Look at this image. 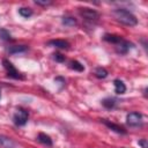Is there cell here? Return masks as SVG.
Segmentation results:
<instances>
[{
  "label": "cell",
  "instance_id": "8fae6325",
  "mask_svg": "<svg viewBox=\"0 0 148 148\" xmlns=\"http://www.w3.org/2000/svg\"><path fill=\"white\" fill-rule=\"evenodd\" d=\"M113 86H114V91L118 95H121V94H124L126 91V86L121 80H118V79L114 80L113 81Z\"/></svg>",
  "mask_w": 148,
  "mask_h": 148
},
{
  "label": "cell",
  "instance_id": "277c9868",
  "mask_svg": "<svg viewBox=\"0 0 148 148\" xmlns=\"http://www.w3.org/2000/svg\"><path fill=\"white\" fill-rule=\"evenodd\" d=\"M79 13H80V15H81L84 20L90 21V22L97 21L98 17H99L98 13H97L96 10H94V9H90V8H80Z\"/></svg>",
  "mask_w": 148,
  "mask_h": 148
},
{
  "label": "cell",
  "instance_id": "ffe728a7",
  "mask_svg": "<svg viewBox=\"0 0 148 148\" xmlns=\"http://www.w3.org/2000/svg\"><path fill=\"white\" fill-rule=\"evenodd\" d=\"M52 56H53V59H54L56 61H58V62L65 61V56H62V54L59 53V52H56V53H53Z\"/></svg>",
  "mask_w": 148,
  "mask_h": 148
},
{
  "label": "cell",
  "instance_id": "2e32d148",
  "mask_svg": "<svg viewBox=\"0 0 148 148\" xmlns=\"http://www.w3.org/2000/svg\"><path fill=\"white\" fill-rule=\"evenodd\" d=\"M18 14H20L22 17L29 18V17L32 15V9L29 8V7H21V8L18 9Z\"/></svg>",
  "mask_w": 148,
  "mask_h": 148
},
{
  "label": "cell",
  "instance_id": "7c38bea8",
  "mask_svg": "<svg viewBox=\"0 0 148 148\" xmlns=\"http://www.w3.org/2000/svg\"><path fill=\"white\" fill-rule=\"evenodd\" d=\"M27 50H28L27 45H13V46H9V49L7 51L9 54H16V53L25 52Z\"/></svg>",
  "mask_w": 148,
  "mask_h": 148
},
{
  "label": "cell",
  "instance_id": "44dd1931",
  "mask_svg": "<svg viewBox=\"0 0 148 148\" xmlns=\"http://www.w3.org/2000/svg\"><path fill=\"white\" fill-rule=\"evenodd\" d=\"M35 3L38 5V6H49V5L52 3V1H45V0H44V1H40V0H36Z\"/></svg>",
  "mask_w": 148,
  "mask_h": 148
},
{
  "label": "cell",
  "instance_id": "ba28073f",
  "mask_svg": "<svg viewBox=\"0 0 148 148\" xmlns=\"http://www.w3.org/2000/svg\"><path fill=\"white\" fill-rule=\"evenodd\" d=\"M0 148H17V146L10 138L0 134Z\"/></svg>",
  "mask_w": 148,
  "mask_h": 148
},
{
  "label": "cell",
  "instance_id": "30bf717a",
  "mask_svg": "<svg viewBox=\"0 0 148 148\" xmlns=\"http://www.w3.org/2000/svg\"><path fill=\"white\" fill-rule=\"evenodd\" d=\"M103 39L105 40V42H109V43H112V44H118V43H120L121 40H123V38L120 37V36H118V35H113V34H105L104 35V37H103Z\"/></svg>",
  "mask_w": 148,
  "mask_h": 148
},
{
  "label": "cell",
  "instance_id": "3957f363",
  "mask_svg": "<svg viewBox=\"0 0 148 148\" xmlns=\"http://www.w3.org/2000/svg\"><path fill=\"white\" fill-rule=\"evenodd\" d=\"M2 65H3V68L6 69L7 75H8L9 77H13V79H16V80H22V79H24L23 75L14 67V65H13L9 60L3 59V60H2Z\"/></svg>",
  "mask_w": 148,
  "mask_h": 148
},
{
  "label": "cell",
  "instance_id": "8992f818",
  "mask_svg": "<svg viewBox=\"0 0 148 148\" xmlns=\"http://www.w3.org/2000/svg\"><path fill=\"white\" fill-rule=\"evenodd\" d=\"M106 127H109L111 131H113V132H116V133H118V134H126L127 132H126V130L123 127V126H120V125H117V124H114V123H111V121H109V120H106V119H102L101 120Z\"/></svg>",
  "mask_w": 148,
  "mask_h": 148
},
{
  "label": "cell",
  "instance_id": "6da1fadb",
  "mask_svg": "<svg viewBox=\"0 0 148 148\" xmlns=\"http://www.w3.org/2000/svg\"><path fill=\"white\" fill-rule=\"evenodd\" d=\"M113 16L119 21L120 23L128 25V27H134L138 24V18L127 9L124 8H118L113 10Z\"/></svg>",
  "mask_w": 148,
  "mask_h": 148
},
{
  "label": "cell",
  "instance_id": "e0dca14e",
  "mask_svg": "<svg viewBox=\"0 0 148 148\" xmlns=\"http://www.w3.org/2000/svg\"><path fill=\"white\" fill-rule=\"evenodd\" d=\"M108 71L105 69V68H103V67H97L96 69H95V75H96V77H98V79H105L106 76H108Z\"/></svg>",
  "mask_w": 148,
  "mask_h": 148
},
{
  "label": "cell",
  "instance_id": "9c48e42d",
  "mask_svg": "<svg viewBox=\"0 0 148 148\" xmlns=\"http://www.w3.org/2000/svg\"><path fill=\"white\" fill-rule=\"evenodd\" d=\"M47 44L51 45V46L58 47V49H68V47H69L68 42L62 40V39H52V40H50Z\"/></svg>",
  "mask_w": 148,
  "mask_h": 148
},
{
  "label": "cell",
  "instance_id": "ac0fdd59",
  "mask_svg": "<svg viewBox=\"0 0 148 148\" xmlns=\"http://www.w3.org/2000/svg\"><path fill=\"white\" fill-rule=\"evenodd\" d=\"M62 24H65L67 27H73L76 24V20L71 16H65V17H62Z\"/></svg>",
  "mask_w": 148,
  "mask_h": 148
},
{
  "label": "cell",
  "instance_id": "603a6c76",
  "mask_svg": "<svg viewBox=\"0 0 148 148\" xmlns=\"http://www.w3.org/2000/svg\"><path fill=\"white\" fill-rule=\"evenodd\" d=\"M0 92H1V91H0ZM0 96H1V94H0Z\"/></svg>",
  "mask_w": 148,
  "mask_h": 148
},
{
  "label": "cell",
  "instance_id": "5b68a950",
  "mask_svg": "<svg viewBox=\"0 0 148 148\" xmlns=\"http://www.w3.org/2000/svg\"><path fill=\"white\" fill-rule=\"evenodd\" d=\"M126 123L130 126H138L142 123V114L139 112H130L126 116Z\"/></svg>",
  "mask_w": 148,
  "mask_h": 148
},
{
  "label": "cell",
  "instance_id": "5bb4252c",
  "mask_svg": "<svg viewBox=\"0 0 148 148\" xmlns=\"http://www.w3.org/2000/svg\"><path fill=\"white\" fill-rule=\"evenodd\" d=\"M102 104L106 109H113L116 106V104H117V99L113 98V97H106V98H104L102 101Z\"/></svg>",
  "mask_w": 148,
  "mask_h": 148
},
{
  "label": "cell",
  "instance_id": "d6986e66",
  "mask_svg": "<svg viewBox=\"0 0 148 148\" xmlns=\"http://www.w3.org/2000/svg\"><path fill=\"white\" fill-rule=\"evenodd\" d=\"M0 38L3 40H9L10 39V34L6 29H0Z\"/></svg>",
  "mask_w": 148,
  "mask_h": 148
},
{
  "label": "cell",
  "instance_id": "52a82bcc",
  "mask_svg": "<svg viewBox=\"0 0 148 148\" xmlns=\"http://www.w3.org/2000/svg\"><path fill=\"white\" fill-rule=\"evenodd\" d=\"M131 46H132L131 43H128V42H126V40L123 39L120 43L116 44V52L119 53V54H126L128 52V50H130Z\"/></svg>",
  "mask_w": 148,
  "mask_h": 148
},
{
  "label": "cell",
  "instance_id": "7402d4cb",
  "mask_svg": "<svg viewBox=\"0 0 148 148\" xmlns=\"http://www.w3.org/2000/svg\"><path fill=\"white\" fill-rule=\"evenodd\" d=\"M138 143H139V146H141L142 148H148V142H147L146 139H141V140H139Z\"/></svg>",
  "mask_w": 148,
  "mask_h": 148
},
{
  "label": "cell",
  "instance_id": "9a60e30c",
  "mask_svg": "<svg viewBox=\"0 0 148 148\" xmlns=\"http://www.w3.org/2000/svg\"><path fill=\"white\" fill-rule=\"evenodd\" d=\"M68 66H69L71 69H74V71H77V72H83V71H84L83 65H82L81 62H79L77 60H72Z\"/></svg>",
  "mask_w": 148,
  "mask_h": 148
},
{
  "label": "cell",
  "instance_id": "4fadbf2b",
  "mask_svg": "<svg viewBox=\"0 0 148 148\" xmlns=\"http://www.w3.org/2000/svg\"><path fill=\"white\" fill-rule=\"evenodd\" d=\"M37 140H38L40 143L45 145V146H49V147L52 146V139H51L47 134H45V133H39V134L37 135Z\"/></svg>",
  "mask_w": 148,
  "mask_h": 148
},
{
  "label": "cell",
  "instance_id": "7a4b0ae2",
  "mask_svg": "<svg viewBox=\"0 0 148 148\" xmlns=\"http://www.w3.org/2000/svg\"><path fill=\"white\" fill-rule=\"evenodd\" d=\"M28 117H29L28 111L25 109H23V108H18L15 111L14 116H13V121H14V124L16 126H23V125L27 124Z\"/></svg>",
  "mask_w": 148,
  "mask_h": 148
}]
</instances>
